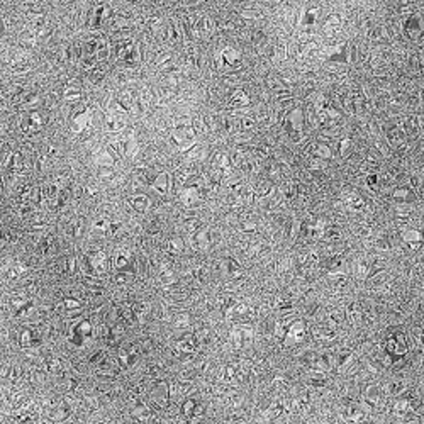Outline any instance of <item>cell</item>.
Returning a JSON list of instances; mask_svg holds the SVG:
<instances>
[{"mask_svg": "<svg viewBox=\"0 0 424 424\" xmlns=\"http://www.w3.org/2000/svg\"><path fill=\"white\" fill-rule=\"evenodd\" d=\"M172 139L175 141V144H178L180 148H185L194 143L196 139V131H194V126L187 123V121H180V123L175 124L173 133H172Z\"/></svg>", "mask_w": 424, "mask_h": 424, "instance_id": "obj_1", "label": "cell"}, {"mask_svg": "<svg viewBox=\"0 0 424 424\" xmlns=\"http://www.w3.org/2000/svg\"><path fill=\"white\" fill-rule=\"evenodd\" d=\"M316 107H318V115H319L321 119L326 121V119H336V118H338V112H336L333 107L329 105V102L326 100L323 95H319Z\"/></svg>", "mask_w": 424, "mask_h": 424, "instance_id": "obj_2", "label": "cell"}, {"mask_svg": "<svg viewBox=\"0 0 424 424\" xmlns=\"http://www.w3.org/2000/svg\"><path fill=\"white\" fill-rule=\"evenodd\" d=\"M182 201L183 204H187V206H194V204H197L201 201V190H199V185H187L183 190H182Z\"/></svg>", "mask_w": 424, "mask_h": 424, "instance_id": "obj_3", "label": "cell"}, {"mask_svg": "<svg viewBox=\"0 0 424 424\" xmlns=\"http://www.w3.org/2000/svg\"><path fill=\"white\" fill-rule=\"evenodd\" d=\"M287 128H289V131H295V133H297V139H299V136L302 134V112H300V109H295L289 115V123H287Z\"/></svg>", "mask_w": 424, "mask_h": 424, "instance_id": "obj_4", "label": "cell"}, {"mask_svg": "<svg viewBox=\"0 0 424 424\" xmlns=\"http://www.w3.org/2000/svg\"><path fill=\"white\" fill-rule=\"evenodd\" d=\"M229 102H231V105H248V104H250V97L246 95L245 90L238 89V90L233 92V95H231V99H229Z\"/></svg>", "mask_w": 424, "mask_h": 424, "instance_id": "obj_5", "label": "cell"}, {"mask_svg": "<svg viewBox=\"0 0 424 424\" xmlns=\"http://www.w3.org/2000/svg\"><path fill=\"white\" fill-rule=\"evenodd\" d=\"M222 56H224V60H226L227 65H231V66H235L241 61V53L238 50H235V48H227V50L222 53Z\"/></svg>", "mask_w": 424, "mask_h": 424, "instance_id": "obj_6", "label": "cell"}, {"mask_svg": "<svg viewBox=\"0 0 424 424\" xmlns=\"http://www.w3.org/2000/svg\"><path fill=\"white\" fill-rule=\"evenodd\" d=\"M153 187L160 194H167V190H168V173L167 172L160 173L158 177H157V180H155Z\"/></svg>", "mask_w": 424, "mask_h": 424, "instance_id": "obj_7", "label": "cell"}, {"mask_svg": "<svg viewBox=\"0 0 424 424\" xmlns=\"http://www.w3.org/2000/svg\"><path fill=\"white\" fill-rule=\"evenodd\" d=\"M126 121L123 118H118L115 114H109L107 115V129L109 131H121L124 128Z\"/></svg>", "mask_w": 424, "mask_h": 424, "instance_id": "obj_8", "label": "cell"}, {"mask_svg": "<svg viewBox=\"0 0 424 424\" xmlns=\"http://www.w3.org/2000/svg\"><path fill=\"white\" fill-rule=\"evenodd\" d=\"M131 204H133V207L136 209V211H139V212H143L146 211V207H148V197H144V196H136L131 199Z\"/></svg>", "mask_w": 424, "mask_h": 424, "instance_id": "obj_9", "label": "cell"}, {"mask_svg": "<svg viewBox=\"0 0 424 424\" xmlns=\"http://www.w3.org/2000/svg\"><path fill=\"white\" fill-rule=\"evenodd\" d=\"M314 157H319V158H329L331 157V149L328 148L326 144H318L314 149Z\"/></svg>", "mask_w": 424, "mask_h": 424, "instance_id": "obj_10", "label": "cell"}, {"mask_svg": "<svg viewBox=\"0 0 424 424\" xmlns=\"http://www.w3.org/2000/svg\"><path fill=\"white\" fill-rule=\"evenodd\" d=\"M170 250L172 253H180L183 250V240L182 238H173L172 243H170Z\"/></svg>", "mask_w": 424, "mask_h": 424, "instance_id": "obj_11", "label": "cell"}, {"mask_svg": "<svg viewBox=\"0 0 424 424\" xmlns=\"http://www.w3.org/2000/svg\"><path fill=\"white\" fill-rule=\"evenodd\" d=\"M419 238H421L419 231H407L406 235H404V240L406 241H419Z\"/></svg>", "mask_w": 424, "mask_h": 424, "instance_id": "obj_12", "label": "cell"}]
</instances>
